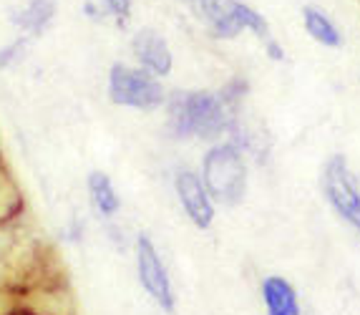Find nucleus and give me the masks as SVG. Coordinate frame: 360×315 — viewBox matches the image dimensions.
I'll return each mask as SVG.
<instances>
[{
	"label": "nucleus",
	"mask_w": 360,
	"mask_h": 315,
	"mask_svg": "<svg viewBox=\"0 0 360 315\" xmlns=\"http://www.w3.org/2000/svg\"><path fill=\"white\" fill-rule=\"evenodd\" d=\"M164 129L176 141L214 144L227 139L234 116L210 89H176L164 101Z\"/></svg>",
	"instance_id": "obj_1"
},
{
	"label": "nucleus",
	"mask_w": 360,
	"mask_h": 315,
	"mask_svg": "<svg viewBox=\"0 0 360 315\" xmlns=\"http://www.w3.org/2000/svg\"><path fill=\"white\" fill-rule=\"evenodd\" d=\"M199 176L217 207H237L247 197V154L229 139L207 146Z\"/></svg>",
	"instance_id": "obj_2"
},
{
	"label": "nucleus",
	"mask_w": 360,
	"mask_h": 315,
	"mask_svg": "<svg viewBox=\"0 0 360 315\" xmlns=\"http://www.w3.org/2000/svg\"><path fill=\"white\" fill-rule=\"evenodd\" d=\"M108 101L121 109L134 111H159L167 101V89L164 81L151 76L149 71L139 68L136 63L116 61L108 68L106 79Z\"/></svg>",
	"instance_id": "obj_3"
},
{
	"label": "nucleus",
	"mask_w": 360,
	"mask_h": 315,
	"mask_svg": "<svg viewBox=\"0 0 360 315\" xmlns=\"http://www.w3.org/2000/svg\"><path fill=\"white\" fill-rule=\"evenodd\" d=\"M320 189L333 212L360 235V182L342 154H333L323 164Z\"/></svg>",
	"instance_id": "obj_4"
},
{
	"label": "nucleus",
	"mask_w": 360,
	"mask_h": 315,
	"mask_svg": "<svg viewBox=\"0 0 360 315\" xmlns=\"http://www.w3.org/2000/svg\"><path fill=\"white\" fill-rule=\"evenodd\" d=\"M134 262H136V278L144 292L164 313L176 310V290L169 278V270L162 260V252L149 235H139L134 243Z\"/></svg>",
	"instance_id": "obj_5"
},
{
	"label": "nucleus",
	"mask_w": 360,
	"mask_h": 315,
	"mask_svg": "<svg viewBox=\"0 0 360 315\" xmlns=\"http://www.w3.org/2000/svg\"><path fill=\"white\" fill-rule=\"evenodd\" d=\"M174 194L179 202L181 212L186 219L197 227V230L207 232L212 230V224L217 219V205L212 200V194L207 192L202 176L197 169H179L174 174Z\"/></svg>",
	"instance_id": "obj_6"
},
{
	"label": "nucleus",
	"mask_w": 360,
	"mask_h": 315,
	"mask_svg": "<svg viewBox=\"0 0 360 315\" xmlns=\"http://www.w3.org/2000/svg\"><path fill=\"white\" fill-rule=\"evenodd\" d=\"M131 58L139 68L149 71L156 79H167L174 71V51L156 28H139L131 36Z\"/></svg>",
	"instance_id": "obj_7"
},
{
	"label": "nucleus",
	"mask_w": 360,
	"mask_h": 315,
	"mask_svg": "<svg viewBox=\"0 0 360 315\" xmlns=\"http://www.w3.org/2000/svg\"><path fill=\"white\" fill-rule=\"evenodd\" d=\"M259 297H262L264 315H302L300 295L283 275H267L259 283Z\"/></svg>",
	"instance_id": "obj_8"
},
{
	"label": "nucleus",
	"mask_w": 360,
	"mask_h": 315,
	"mask_svg": "<svg viewBox=\"0 0 360 315\" xmlns=\"http://www.w3.org/2000/svg\"><path fill=\"white\" fill-rule=\"evenodd\" d=\"M58 15V3L56 0H25L23 6L15 8L11 15L13 25L25 38H38L53 25Z\"/></svg>",
	"instance_id": "obj_9"
},
{
	"label": "nucleus",
	"mask_w": 360,
	"mask_h": 315,
	"mask_svg": "<svg viewBox=\"0 0 360 315\" xmlns=\"http://www.w3.org/2000/svg\"><path fill=\"white\" fill-rule=\"evenodd\" d=\"M86 192H89L91 207L98 212V217L103 219H114L121 212V197L119 189H116L114 179L106 174V172L94 169L86 176Z\"/></svg>",
	"instance_id": "obj_10"
},
{
	"label": "nucleus",
	"mask_w": 360,
	"mask_h": 315,
	"mask_svg": "<svg viewBox=\"0 0 360 315\" xmlns=\"http://www.w3.org/2000/svg\"><path fill=\"white\" fill-rule=\"evenodd\" d=\"M302 28L312 41L323 46V49H340L342 46V33L338 28L335 20L318 6H305L302 8Z\"/></svg>",
	"instance_id": "obj_11"
},
{
	"label": "nucleus",
	"mask_w": 360,
	"mask_h": 315,
	"mask_svg": "<svg viewBox=\"0 0 360 315\" xmlns=\"http://www.w3.org/2000/svg\"><path fill=\"white\" fill-rule=\"evenodd\" d=\"M247 91H250V84H247V79H242V76H232V79H229L217 94H219V98H222L224 106L232 111V116H240L242 106H245Z\"/></svg>",
	"instance_id": "obj_12"
},
{
	"label": "nucleus",
	"mask_w": 360,
	"mask_h": 315,
	"mask_svg": "<svg viewBox=\"0 0 360 315\" xmlns=\"http://www.w3.org/2000/svg\"><path fill=\"white\" fill-rule=\"evenodd\" d=\"M106 8L108 18H114L119 25H127L134 15V0H98Z\"/></svg>",
	"instance_id": "obj_13"
},
{
	"label": "nucleus",
	"mask_w": 360,
	"mask_h": 315,
	"mask_svg": "<svg viewBox=\"0 0 360 315\" xmlns=\"http://www.w3.org/2000/svg\"><path fill=\"white\" fill-rule=\"evenodd\" d=\"M25 46H28V38L25 36H18L15 41H11L8 46L0 49V68H11L23 58L25 53Z\"/></svg>",
	"instance_id": "obj_14"
},
{
	"label": "nucleus",
	"mask_w": 360,
	"mask_h": 315,
	"mask_svg": "<svg viewBox=\"0 0 360 315\" xmlns=\"http://www.w3.org/2000/svg\"><path fill=\"white\" fill-rule=\"evenodd\" d=\"M6 232H8V224H0V290L8 288L6 280H3V270L13 260V245H11V237H6Z\"/></svg>",
	"instance_id": "obj_15"
},
{
	"label": "nucleus",
	"mask_w": 360,
	"mask_h": 315,
	"mask_svg": "<svg viewBox=\"0 0 360 315\" xmlns=\"http://www.w3.org/2000/svg\"><path fill=\"white\" fill-rule=\"evenodd\" d=\"M262 46H264V53H267V58H270V61L283 63L285 58H288V53H285V49H283V43L277 41L275 36H270L267 41H262Z\"/></svg>",
	"instance_id": "obj_16"
},
{
	"label": "nucleus",
	"mask_w": 360,
	"mask_h": 315,
	"mask_svg": "<svg viewBox=\"0 0 360 315\" xmlns=\"http://www.w3.org/2000/svg\"><path fill=\"white\" fill-rule=\"evenodd\" d=\"M20 300H18V295L11 290V288H6V290H0V315H11V313H15V310L20 308Z\"/></svg>",
	"instance_id": "obj_17"
},
{
	"label": "nucleus",
	"mask_w": 360,
	"mask_h": 315,
	"mask_svg": "<svg viewBox=\"0 0 360 315\" xmlns=\"http://www.w3.org/2000/svg\"><path fill=\"white\" fill-rule=\"evenodd\" d=\"M84 13L89 15V18H94V20L108 18L106 8H103L101 3H98V0H86V3H84Z\"/></svg>",
	"instance_id": "obj_18"
},
{
	"label": "nucleus",
	"mask_w": 360,
	"mask_h": 315,
	"mask_svg": "<svg viewBox=\"0 0 360 315\" xmlns=\"http://www.w3.org/2000/svg\"><path fill=\"white\" fill-rule=\"evenodd\" d=\"M11 315H41V313H25L23 308H18V310H15V313H11Z\"/></svg>",
	"instance_id": "obj_19"
},
{
	"label": "nucleus",
	"mask_w": 360,
	"mask_h": 315,
	"mask_svg": "<svg viewBox=\"0 0 360 315\" xmlns=\"http://www.w3.org/2000/svg\"><path fill=\"white\" fill-rule=\"evenodd\" d=\"M174 3H179V6H184V8H189L194 3V0H174Z\"/></svg>",
	"instance_id": "obj_20"
}]
</instances>
